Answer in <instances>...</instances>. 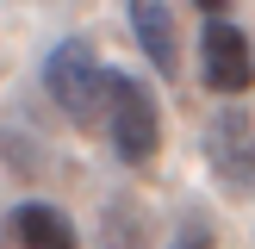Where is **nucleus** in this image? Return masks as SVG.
<instances>
[{
  "label": "nucleus",
  "mask_w": 255,
  "mask_h": 249,
  "mask_svg": "<svg viewBox=\"0 0 255 249\" xmlns=\"http://www.w3.org/2000/svg\"><path fill=\"white\" fill-rule=\"evenodd\" d=\"M106 81H112V69L94 56L87 37H62V44H50V56H44V94L56 100L75 124H100Z\"/></svg>",
  "instance_id": "f257e3e1"
},
{
  "label": "nucleus",
  "mask_w": 255,
  "mask_h": 249,
  "mask_svg": "<svg viewBox=\"0 0 255 249\" xmlns=\"http://www.w3.org/2000/svg\"><path fill=\"white\" fill-rule=\"evenodd\" d=\"M206 162H212V174H218L224 193H237V199L255 193V119L243 106L212 112V124H206Z\"/></svg>",
  "instance_id": "7ed1b4c3"
},
{
  "label": "nucleus",
  "mask_w": 255,
  "mask_h": 249,
  "mask_svg": "<svg viewBox=\"0 0 255 249\" xmlns=\"http://www.w3.org/2000/svg\"><path fill=\"white\" fill-rule=\"evenodd\" d=\"M125 19H131V37H137V50L149 56L156 75H174V69H181V37H174L168 0H125Z\"/></svg>",
  "instance_id": "39448f33"
},
{
  "label": "nucleus",
  "mask_w": 255,
  "mask_h": 249,
  "mask_svg": "<svg viewBox=\"0 0 255 249\" xmlns=\"http://www.w3.org/2000/svg\"><path fill=\"white\" fill-rule=\"evenodd\" d=\"M100 124H106V143L119 162H149L162 149V112H156V94H149L137 75H119L112 69L106 81V106H100Z\"/></svg>",
  "instance_id": "f03ea898"
},
{
  "label": "nucleus",
  "mask_w": 255,
  "mask_h": 249,
  "mask_svg": "<svg viewBox=\"0 0 255 249\" xmlns=\"http://www.w3.org/2000/svg\"><path fill=\"white\" fill-rule=\"evenodd\" d=\"M193 6L206 12V19H212V12H231V0H193Z\"/></svg>",
  "instance_id": "6e6552de"
},
{
  "label": "nucleus",
  "mask_w": 255,
  "mask_h": 249,
  "mask_svg": "<svg viewBox=\"0 0 255 249\" xmlns=\"http://www.w3.org/2000/svg\"><path fill=\"white\" fill-rule=\"evenodd\" d=\"M168 249H218V237H212V224H206V218L193 212V218H181V224H174Z\"/></svg>",
  "instance_id": "0eeeda50"
},
{
  "label": "nucleus",
  "mask_w": 255,
  "mask_h": 249,
  "mask_svg": "<svg viewBox=\"0 0 255 249\" xmlns=\"http://www.w3.org/2000/svg\"><path fill=\"white\" fill-rule=\"evenodd\" d=\"M199 75H206L212 94H249V81H255V50H249L243 25H231L224 12H212L206 31H199Z\"/></svg>",
  "instance_id": "20e7f679"
},
{
  "label": "nucleus",
  "mask_w": 255,
  "mask_h": 249,
  "mask_svg": "<svg viewBox=\"0 0 255 249\" xmlns=\"http://www.w3.org/2000/svg\"><path fill=\"white\" fill-rule=\"evenodd\" d=\"M6 218H12V243L19 249H81L75 243V224L62 218L50 199H19Z\"/></svg>",
  "instance_id": "423d86ee"
}]
</instances>
